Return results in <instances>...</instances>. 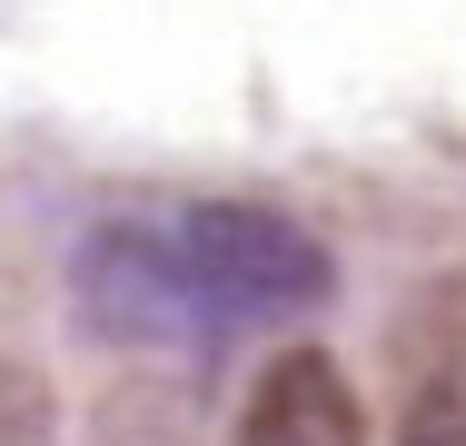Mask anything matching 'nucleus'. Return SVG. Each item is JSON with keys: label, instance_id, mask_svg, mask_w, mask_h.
I'll return each mask as SVG.
<instances>
[{"label": "nucleus", "instance_id": "nucleus-1", "mask_svg": "<svg viewBox=\"0 0 466 446\" xmlns=\"http://www.w3.org/2000/svg\"><path fill=\"white\" fill-rule=\"evenodd\" d=\"M70 298H80V328L99 348H139V357H198L228 338V308L208 298V278L188 258L179 228H149V218H109L80 238L70 258Z\"/></svg>", "mask_w": 466, "mask_h": 446}, {"label": "nucleus", "instance_id": "nucleus-2", "mask_svg": "<svg viewBox=\"0 0 466 446\" xmlns=\"http://www.w3.org/2000/svg\"><path fill=\"white\" fill-rule=\"evenodd\" d=\"M179 238H188V258H198V278H208V298L228 308V328L298 318V308L328 298V248H318L298 218L258 208V198H208V208H188Z\"/></svg>", "mask_w": 466, "mask_h": 446}, {"label": "nucleus", "instance_id": "nucleus-3", "mask_svg": "<svg viewBox=\"0 0 466 446\" xmlns=\"http://www.w3.org/2000/svg\"><path fill=\"white\" fill-rule=\"evenodd\" d=\"M238 446H368V407L348 387V367L318 348H288L248 407H238Z\"/></svg>", "mask_w": 466, "mask_h": 446}, {"label": "nucleus", "instance_id": "nucleus-4", "mask_svg": "<svg viewBox=\"0 0 466 446\" xmlns=\"http://www.w3.org/2000/svg\"><path fill=\"white\" fill-rule=\"evenodd\" d=\"M397 446H466V377H457V367H427V377L407 387Z\"/></svg>", "mask_w": 466, "mask_h": 446}, {"label": "nucleus", "instance_id": "nucleus-5", "mask_svg": "<svg viewBox=\"0 0 466 446\" xmlns=\"http://www.w3.org/2000/svg\"><path fill=\"white\" fill-rule=\"evenodd\" d=\"M90 446H188V427L169 407H149V397H119V407L90 427Z\"/></svg>", "mask_w": 466, "mask_h": 446}, {"label": "nucleus", "instance_id": "nucleus-6", "mask_svg": "<svg viewBox=\"0 0 466 446\" xmlns=\"http://www.w3.org/2000/svg\"><path fill=\"white\" fill-rule=\"evenodd\" d=\"M0 446H60L50 437V397L20 387V377H0Z\"/></svg>", "mask_w": 466, "mask_h": 446}]
</instances>
